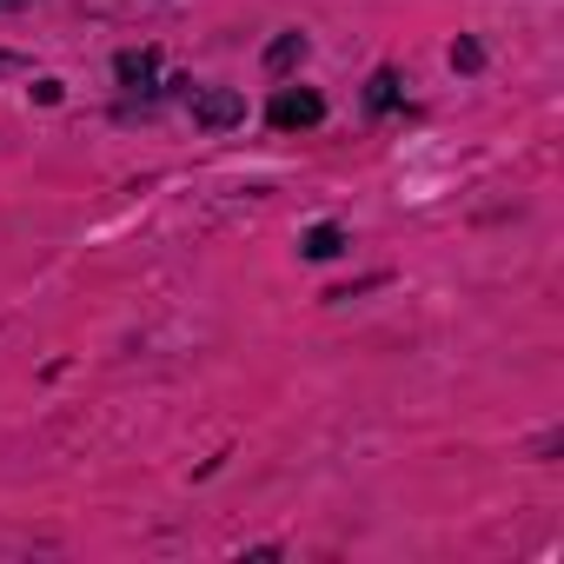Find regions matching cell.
Segmentation results:
<instances>
[{
	"mask_svg": "<svg viewBox=\"0 0 564 564\" xmlns=\"http://www.w3.org/2000/svg\"><path fill=\"white\" fill-rule=\"evenodd\" d=\"M193 120L213 127V133L219 127H239L246 120V94L239 87H193Z\"/></svg>",
	"mask_w": 564,
	"mask_h": 564,
	"instance_id": "7a4b0ae2",
	"label": "cell"
},
{
	"mask_svg": "<svg viewBox=\"0 0 564 564\" xmlns=\"http://www.w3.org/2000/svg\"><path fill=\"white\" fill-rule=\"evenodd\" d=\"M21 67H28L21 54H0V74H21Z\"/></svg>",
	"mask_w": 564,
	"mask_h": 564,
	"instance_id": "ba28073f",
	"label": "cell"
},
{
	"mask_svg": "<svg viewBox=\"0 0 564 564\" xmlns=\"http://www.w3.org/2000/svg\"><path fill=\"white\" fill-rule=\"evenodd\" d=\"M293 61H306V34H279V41L265 47V74H286Z\"/></svg>",
	"mask_w": 564,
	"mask_h": 564,
	"instance_id": "5b68a950",
	"label": "cell"
},
{
	"mask_svg": "<svg viewBox=\"0 0 564 564\" xmlns=\"http://www.w3.org/2000/svg\"><path fill=\"white\" fill-rule=\"evenodd\" d=\"M366 100H372V107L386 113V107L399 100V74H392V67H386V74H372V94H366Z\"/></svg>",
	"mask_w": 564,
	"mask_h": 564,
	"instance_id": "8992f818",
	"label": "cell"
},
{
	"mask_svg": "<svg viewBox=\"0 0 564 564\" xmlns=\"http://www.w3.org/2000/svg\"><path fill=\"white\" fill-rule=\"evenodd\" d=\"M113 74H120V87L147 94V87H153V74H160V54H153V47H140V54H120V61H113Z\"/></svg>",
	"mask_w": 564,
	"mask_h": 564,
	"instance_id": "3957f363",
	"label": "cell"
},
{
	"mask_svg": "<svg viewBox=\"0 0 564 564\" xmlns=\"http://www.w3.org/2000/svg\"><path fill=\"white\" fill-rule=\"evenodd\" d=\"M300 252H306V259H339V252H346V232L326 219V226H313V232L300 239Z\"/></svg>",
	"mask_w": 564,
	"mask_h": 564,
	"instance_id": "277c9868",
	"label": "cell"
},
{
	"mask_svg": "<svg viewBox=\"0 0 564 564\" xmlns=\"http://www.w3.org/2000/svg\"><path fill=\"white\" fill-rule=\"evenodd\" d=\"M265 120H272L279 133H293V127H319V120H326V100H319V94H306V87H286V94H272Z\"/></svg>",
	"mask_w": 564,
	"mask_h": 564,
	"instance_id": "6da1fadb",
	"label": "cell"
},
{
	"mask_svg": "<svg viewBox=\"0 0 564 564\" xmlns=\"http://www.w3.org/2000/svg\"><path fill=\"white\" fill-rule=\"evenodd\" d=\"M452 67H465V74H471V67H485V54H478V41H458V47H452Z\"/></svg>",
	"mask_w": 564,
	"mask_h": 564,
	"instance_id": "52a82bcc",
	"label": "cell"
},
{
	"mask_svg": "<svg viewBox=\"0 0 564 564\" xmlns=\"http://www.w3.org/2000/svg\"><path fill=\"white\" fill-rule=\"evenodd\" d=\"M21 8H34V0H0V14H21Z\"/></svg>",
	"mask_w": 564,
	"mask_h": 564,
	"instance_id": "9c48e42d",
	"label": "cell"
}]
</instances>
